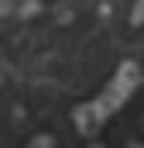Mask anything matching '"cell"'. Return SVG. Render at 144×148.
<instances>
[{
    "instance_id": "6da1fadb",
    "label": "cell",
    "mask_w": 144,
    "mask_h": 148,
    "mask_svg": "<svg viewBox=\"0 0 144 148\" xmlns=\"http://www.w3.org/2000/svg\"><path fill=\"white\" fill-rule=\"evenodd\" d=\"M134 86H137V69H134V66H124V69L117 73V79L110 83V90L93 103V117H96V121L110 117V114H113L127 97H130V93H134Z\"/></svg>"
}]
</instances>
